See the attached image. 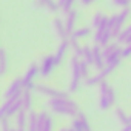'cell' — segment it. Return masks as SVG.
<instances>
[{
	"label": "cell",
	"instance_id": "1",
	"mask_svg": "<svg viewBox=\"0 0 131 131\" xmlns=\"http://www.w3.org/2000/svg\"><path fill=\"white\" fill-rule=\"evenodd\" d=\"M46 106L52 114L57 116H65V117H73L76 119L80 114V108L76 100H73L70 96H62L56 99H48Z\"/></svg>",
	"mask_w": 131,
	"mask_h": 131
},
{
	"label": "cell",
	"instance_id": "2",
	"mask_svg": "<svg viewBox=\"0 0 131 131\" xmlns=\"http://www.w3.org/2000/svg\"><path fill=\"white\" fill-rule=\"evenodd\" d=\"M70 70H71V74H70V85H68V91L70 93H77L80 85H82V80H83V76L80 73V59L73 56L70 59Z\"/></svg>",
	"mask_w": 131,
	"mask_h": 131
},
{
	"label": "cell",
	"instance_id": "3",
	"mask_svg": "<svg viewBox=\"0 0 131 131\" xmlns=\"http://www.w3.org/2000/svg\"><path fill=\"white\" fill-rule=\"evenodd\" d=\"M128 17H129V9H120L119 13L110 16V19H108V28H110V31L113 34V39H117V36L123 31V28H125L123 25L128 20Z\"/></svg>",
	"mask_w": 131,
	"mask_h": 131
},
{
	"label": "cell",
	"instance_id": "4",
	"mask_svg": "<svg viewBox=\"0 0 131 131\" xmlns=\"http://www.w3.org/2000/svg\"><path fill=\"white\" fill-rule=\"evenodd\" d=\"M116 103V96H114V90L113 86L105 80L99 85V108L106 111L110 110L113 105Z\"/></svg>",
	"mask_w": 131,
	"mask_h": 131
},
{
	"label": "cell",
	"instance_id": "5",
	"mask_svg": "<svg viewBox=\"0 0 131 131\" xmlns=\"http://www.w3.org/2000/svg\"><path fill=\"white\" fill-rule=\"evenodd\" d=\"M103 59H105V65L119 67L122 60V46L117 42H111L108 46L103 48Z\"/></svg>",
	"mask_w": 131,
	"mask_h": 131
},
{
	"label": "cell",
	"instance_id": "6",
	"mask_svg": "<svg viewBox=\"0 0 131 131\" xmlns=\"http://www.w3.org/2000/svg\"><path fill=\"white\" fill-rule=\"evenodd\" d=\"M40 77V65L37 63H31L29 68L26 70L25 76L22 77V83H23V88L28 90V91H34L36 90V79Z\"/></svg>",
	"mask_w": 131,
	"mask_h": 131
},
{
	"label": "cell",
	"instance_id": "7",
	"mask_svg": "<svg viewBox=\"0 0 131 131\" xmlns=\"http://www.w3.org/2000/svg\"><path fill=\"white\" fill-rule=\"evenodd\" d=\"M23 110L22 99L19 100H5L0 106V119H9L11 116H17L19 111Z\"/></svg>",
	"mask_w": 131,
	"mask_h": 131
},
{
	"label": "cell",
	"instance_id": "8",
	"mask_svg": "<svg viewBox=\"0 0 131 131\" xmlns=\"http://www.w3.org/2000/svg\"><path fill=\"white\" fill-rule=\"evenodd\" d=\"M23 93H25V88H23L22 79H16L6 88V91H5V100H19V99H22Z\"/></svg>",
	"mask_w": 131,
	"mask_h": 131
},
{
	"label": "cell",
	"instance_id": "9",
	"mask_svg": "<svg viewBox=\"0 0 131 131\" xmlns=\"http://www.w3.org/2000/svg\"><path fill=\"white\" fill-rule=\"evenodd\" d=\"M111 39H113V34H111V31H110L108 25H105V26H102V28L96 29V31H94V34H93L94 45H99V46H102V48L108 46V45L111 43Z\"/></svg>",
	"mask_w": 131,
	"mask_h": 131
},
{
	"label": "cell",
	"instance_id": "10",
	"mask_svg": "<svg viewBox=\"0 0 131 131\" xmlns=\"http://www.w3.org/2000/svg\"><path fill=\"white\" fill-rule=\"evenodd\" d=\"M57 67H59V65H57V62H56L54 54L43 57V60H42V63H40V77H43V79L49 77V76L54 73V70H56Z\"/></svg>",
	"mask_w": 131,
	"mask_h": 131
},
{
	"label": "cell",
	"instance_id": "11",
	"mask_svg": "<svg viewBox=\"0 0 131 131\" xmlns=\"http://www.w3.org/2000/svg\"><path fill=\"white\" fill-rule=\"evenodd\" d=\"M34 91L39 93V94H42V96H46L48 99H56V97H62V96H68V93L60 91V90H56V88L48 86L45 83H37Z\"/></svg>",
	"mask_w": 131,
	"mask_h": 131
},
{
	"label": "cell",
	"instance_id": "12",
	"mask_svg": "<svg viewBox=\"0 0 131 131\" xmlns=\"http://www.w3.org/2000/svg\"><path fill=\"white\" fill-rule=\"evenodd\" d=\"M39 129L40 131H54V119L48 111L39 113Z\"/></svg>",
	"mask_w": 131,
	"mask_h": 131
},
{
	"label": "cell",
	"instance_id": "13",
	"mask_svg": "<svg viewBox=\"0 0 131 131\" xmlns=\"http://www.w3.org/2000/svg\"><path fill=\"white\" fill-rule=\"evenodd\" d=\"M71 128H73L74 131H91L90 122H88V119H86V116H85L83 113H80L76 119H73Z\"/></svg>",
	"mask_w": 131,
	"mask_h": 131
},
{
	"label": "cell",
	"instance_id": "14",
	"mask_svg": "<svg viewBox=\"0 0 131 131\" xmlns=\"http://www.w3.org/2000/svg\"><path fill=\"white\" fill-rule=\"evenodd\" d=\"M52 25H54V31H56L57 37L60 39V42H62V40H70V32H68L67 26H65V20L56 17Z\"/></svg>",
	"mask_w": 131,
	"mask_h": 131
},
{
	"label": "cell",
	"instance_id": "15",
	"mask_svg": "<svg viewBox=\"0 0 131 131\" xmlns=\"http://www.w3.org/2000/svg\"><path fill=\"white\" fill-rule=\"evenodd\" d=\"M93 52H94V63H93V67L99 71H102L106 65H105V59H103V48L99 46V45H94L93 46Z\"/></svg>",
	"mask_w": 131,
	"mask_h": 131
},
{
	"label": "cell",
	"instance_id": "16",
	"mask_svg": "<svg viewBox=\"0 0 131 131\" xmlns=\"http://www.w3.org/2000/svg\"><path fill=\"white\" fill-rule=\"evenodd\" d=\"M77 19H79V11H76V9L70 11L67 16H65V26H67L70 36L77 29V28H76V25H77Z\"/></svg>",
	"mask_w": 131,
	"mask_h": 131
},
{
	"label": "cell",
	"instance_id": "17",
	"mask_svg": "<svg viewBox=\"0 0 131 131\" xmlns=\"http://www.w3.org/2000/svg\"><path fill=\"white\" fill-rule=\"evenodd\" d=\"M68 49H71V48H70V40H62V42L59 43L57 51H56V54H54L57 65H60V63L63 62V59H65V56H67Z\"/></svg>",
	"mask_w": 131,
	"mask_h": 131
},
{
	"label": "cell",
	"instance_id": "18",
	"mask_svg": "<svg viewBox=\"0 0 131 131\" xmlns=\"http://www.w3.org/2000/svg\"><path fill=\"white\" fill-rule=\"evenodd\" d=\"M34 3H36V6L45 8V9L49 11V13H57V11H60V9H59V3L56 2V0H34Z\"/></svg>",
	"mask_w": 131,
	"mask_h": 131
},
{
	"label": "cell",
	"instance_id": "19",
	"mask_svg": "<svg viewBox=\"0 0 131 131\" xmlns=\"http://www.w3.org/2000/svg\"><path fill=\"white\" fill-rule=\"evenodd\" d=\"M28 114L29 113L26 110L19 111V114L16 116V129L26 131V128H28Z\"/></svg>",
	"mask_w": 131,
	"mask_h": 131
},
{
	"label": "cell",
	"instance_id": "20",
	"mask_svg": "<svg viewBox=\"0 0 131 131\" xmlns=\"http://www.w3.org/2000/svg\"><path fill=\"white\" fill-rule=\"evenodd\" d=\"M116 42H117L119 45H123V46H125V45H131V23L123 28V31L117 36Z\"/></svg>",
	"mask_w": 131,
	"mask_h": 131
},
{
	"label": "cell",
	"instance_id": "21",
	"mask_svg": "<svg viewBox=\"0 0 131 131\" xmlns=\"http://www.w3.org/2000/svg\"><path fill=\"white\" fill-rule=\"evenodd\" d=\"M108 19H110V17L105 16L103 13H96L94 17H93V22H91L94 31L99 29V28H102V26H105V25H108Z\"/></svg>",
	"mask_w": 131,
	"mask_h": 131
},
{
	"label": "cell",
	"instance_id": "22",
	"mask_svg": "<svg viewBox=\"0 0 131 131\" xmlns=\"http://www.w3.org/2000/svg\"><path fill=\"white\" fill-rule=\"evenodd\" d=\"M26 131H40L39 129V113L37 111H29L28 114V128Z\"/></svg>",
	"mask_w": 131,
	"mask_h": 131
},
{
	"label": "cell",
	"instance_id": "23",
	"mask_svg": "<svg viewBox=\"0 0 131 131\" xmlns=\"http://www.w3.org/2000/svg\"><path fill=\"white\" fill-rule=\"evenodd\" d=\"M93 34V29L90 28V26H80V28H77L70 37L71 39H76V40H80V39H86V37H90Z\"/></svg>",
	"mask_w": 131,
	"mask_h": 131
},
{
	"label": "cell",
	"instance_id": "24",
	"mask_svg": "<svg viewBox=\"0 0 131 131\" xmlns=\"http://www.w3.org/2000/svg\"><path fill=\"white\" fill-rule=\"evenodd\" d=\"M70 48L73 49V56H76V57H79V59L83 57V45H80L79 40L70 37Z\"/></svg>",
	"mask_w": 131,
	"mask_h": 131
},
{
	"label": "cell",
	"instance_id": "25",
	"mask_svg": "<svg viewBox=\"0 0 131 131\" xmlns=\"http://www.w3.org/2000/svg\"><path fill=\"white\" fill-rule=\"evenodd\" d=\"M32 93L34 91H28V90H25V93H23V96H22V103H23V110H26L28 113L29 111H32Z\"/></svg>",
	"mask_w": 131,
	"mask_h": 131
},
{
	"label": "cell",
	"instance_id": "26",
	"mask_svg": "<svg viewBox=\"0 0 131 131\" xmlns=\"http://www.w3.org/2000/svg\"><path fill=\"white\" fill-rule=\"evenodd\" d=\"M8 71V56H6V51L2 49L0 51V74L5 76Z\"/></svg>",
	"mask_w": 131,
	"mask_h": 131
},
{
	"label": "cell",
	"instance_id": "27",
	"mask_svg": "<svg viewBox=\"0 0 131 131\" xmlns=\"http://www.w3.org/2000/svg\"><path fill=\"white\" fill-rule=\"evenodd\" d=\"M83 60H86L91 67L94 63V52H93V46H88V45H83Z\"/></svg>",
	"mask_w": 131,
	"mask_h": 131
},
{
	"label": "cell",
	"instance_id": "28",
	"mask_svg": "<svg viewBox=\"0 0 131 131\" xmlns=\"http://www.w3.org/2000/svg\"><path fill=\"white\" fill-rule=\"evenodd\" d=\"M116 117L122 123V126H125L126 123H129V116H126V113L122 108H116Z\"/></svg>",
	"mask_w": 131,
	"mask_h": 131
},
{
	"label": "cell",
	"instance_id": "29",
	"mask_svg": "<svg viewBox=\"0 0 131 131\" xmlns=\"http://www.w3.org/2000/svg\"><path fill=\"white\" fill-rule=\"evenodd\" d=\"M90 67H91V65H90L86 60L80 59V73H82V76H83V80L88 79V77H91V76H90Z\"/></svg>",
	"mask_w": 131,
	"mask_h": 131
},
{
	"label": "cell",
	"instance_id": "30",
	"mask_svg": "<svg viewBox=\"0 0 131 131\" xmlns=\"http://www.w3.org/2000/svg\"><path fill=\"white\" fill-rule=\"evenodd\" d=\"M113 5H116L120 9H129L131 0H113Z\"/></svg>",
	"mask_w": 131,
	"mask_h": 131
},
{
	"label": "cell",
	"instance_id": "31",
	"mask_svg": "<svg viewBox=\"0 0 131 131\" xmlns=\"http://www.w3.org/2000/svg\"><path fill=\"white\" fill-rule=\"evenodd\" d=\"M14 128L9 125V119H0V131H13Z\"/></svg>",
	"mask_w": 131,
	"mask_h": 131
},
{
	"label": "cell",
	"instance_id": "32",
	"mask_svg": "<svg viewBox=\"0 0 131 131\" xmlns=\"http://www.w3.org/2000/svg\"><path fill=\"white\" fill-rule=\"evenodd\" d=\"M131 57V45H125L122 48V59H128Z\"/></svg>",
	"mask_w": 131,
	"mask_h": 131
},
{
	"label": "cell",
	"instance_id": "33",
	"mask_svg": "<svg viewBox=\"0 0 131 131\" xmlns=\"http://www.w3.org/2000/svg\"><path fill=\"white\" fill-rule=\"evenodd\" d=\"M79 2H80L82 6H91V5L96 2V0H79Z\"/></svg>",
	"mask_w": 131,
	"mask_h": 131
},
{
	"label": "cell",
	"instance_id": "34",
	"mask_svg": "<svg viewBox=\"0 0 131 131\" xmlns=\"http://www.w3.org/2000/svg\"><path fill=\"white\" fill-rule=\"evenodd\" d=\"M120 131H131V122L129 123H126L125 126H122V129Z\"/></svg>",
	"mask_w": 131,
	"mask_h": 131
},
{
	"label": "cell",
	"instance_id": "35",
	"mask_svg": "<svg viewBox=\"0 0 131 131\" xmlns=\"http://www.w3.org/2000/svg\"><path fill=\"white\" fill-rule=\"evenodd\" d=\"M59 131H68V128H62V129H59Z\"/></svg>",
	"mask_w": 131,
	"mask_h": 131
},
{
	"label": "cell",
	"instance_id": "36",
	"mask_svg": "<svg viewBox=\"0 0 131 131\" xmlns=\"http://www.w3.org/2000/svg\"><path fill=\"white\" fill-rule=\"evenodd\" d=\"M68 131H74V129H73V128H68Z\"/></svg>",
	"mask_w": 131,
	"mask_h": 131
},
{
	"label": "cell",
	"instance_id": "37",
	"mask_svg": "<svg viewBox=\"0 0 131 131\" xmlns=\"http://www.w3.org/2000/svg\"><path fill=\"white\" fill-rule=\"evenodd\" d=\"M129 122H131V116H129Z\"/></svg>",
	"mask_w": 131,
	"mask_h": 131
},
{
	"label": "cell",
	"instance_id": "38",
	"mask_svg": "<svg viewBox=\"0 0 131 131\" xmlns=\"http://www.w3.org/2000/svg\"><path fill=\"white\" fill-rule=\"evenodd\" d=\"M13 131H17V129H16V128H14V129H13Z\"/></svg>",
	"mask_w": 131,
	"mask_h": 131
}]
</instances>
